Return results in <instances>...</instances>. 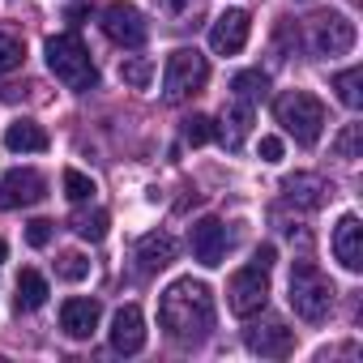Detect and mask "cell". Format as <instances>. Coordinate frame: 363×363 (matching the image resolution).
I'll use <instances>...</instances> for the list:
<instances>
[{
	"label": "cell",
	"mask_w": 363,
	"mask_h": 363,
	"mask_svg": "<svg viewBox=\"0 0 363 363\" xmlns=\"http://www.w3.org/2000/svg\"><path fill=\"white\" fill-rule=\"evenodd\" d=\"M94 193H99V189H94V179H90V175H82V171H73V167L65 171V197H69L73 206H82V201H90Z\"/></svg>",
	"instance_id": "484cf974"
},
{
	"label": "cell",
	"mask_w": 363,
	"mask_h": 363,
	"mask_svg": "<svg viewBox=\"0 0 363 363\" xmlns=\"http://www.w3.org/2000/svg\"><path fill=\"white\" fill-rule=\"evenodd\" d=\"M359 86H363V73H359V69H346V73H337V77H333V90H337V99H342L350 111H359V103H363Z\"/></svg>",
	"instance_id": "cb8c5ba5"
},
{
	"label": "cell",
	"mask_w": 363,
	"mask_h": 363,
	"mask_svg": "<svg viewBox=\"0 0 363 363\" xmlns=\"http://www.w3.org/2000/svg\"><path fill=\"white\" fill-rule=\"evenodd\" d=\"M5 257H9V248H5V240H0V265H5Z\"/></svg>",
	"instance_id": "836d02e7"
},
{
	"label": "cell",
	"mask_w": 363,
	"mask_h": 363,
	"mask_svg": "<svg viewBox=\"0 0 363 363\" xmlns=\"http://www.w3.org/2000/svg\"><path fill=\"white\" fill-rule=\"evenodd\" d=\"M22 60H26V48H22V39H13V35H0V77H5V73H18V69H22Z\"/></svg>",
	"instance_id": "4316f807"
},
{
	"label": "cell",
	"mask_w": 363,
	"mask_h": 363,
	"mask_svg": "<svg viewBox=\"0 0 363 363\" xmlns=\"http://www.w3.org/2000/svg\"><path fill=\"white\" fill-rule=\"evenodd\" d=\"M111 346L120 354H137L145 346V316L137 303H124L116 316H111Z\"/></svg>",
	"instance_id": "9a60e30c"
},
{
	"label": "cell",
	"mask_w": 363,
	"mask_h": 363,
	"mask_svg": "<svg viewBox=\"0 0 363 363\" xmlns=\"http://www.w3.org/2000/svg\"><path fill=\"white\" fill-rule=\"evenodd\" d=\"M137 261H141L145 274L167 269V265L175 261V240H171L167 231H150V235H141V244H137Z\"/></svg>",
	"instance_id": "ac0fdd59"
},
{
	"label": "cell",
	"mask_w": 363,
	"mask_h": 363,
	"mask_svg": "<svg viewBox=\"0 0 363 363\" xmlns=\"http://www.w3.org/2000/svg\"><path fill=\"white\" fill-rule=\"evenodd\" d=\"M48 303V278L39 269H22L18 274V312H35Z\"/></svg>",
	"instance_id": "ffe728a7"
},
{
	"label": "cell",
	"mask_w": 363,
	"mask_h": 363,
	"mask_svg": "<svg viewBox=\"0 0 363 363\" xmlns=\"http://www.w3.org/2000/svg\"><path fill=\"white\" fill-rule=\"evenodd\" d=\"M48 69L69 86V90H94V82H99V69H94V60H90V48L82 43V35L77 30H65V35H52L48 39Z\"/></svg>",
	"instance_id": "7a4b0ae2"
},
{
	"label": "cell",
	"mask_w": 363,
	"mask_h": 363,
	"mask_svg": "<svg viewBox=\"0 0 363 363\" xmlns=\"http://www.w3.org/2000/svg\"><path fill=\"white\" fill-rule=\"evenodd\" d=\"M82 240H90V244H99L103 235H107V227H111V218H107V210H77L73 214V223H69Z\"/></svg>",
	"instance_id": "44dd1931"
},
{
	"label": "cell",
	"mask_w": 363,
	"mask_h": 363,
	"mask_svg": "<svg viewBox=\"0 0 363 363\" xmlns=\"http://www.w3.org/2000/svg\"><path fill=\"white\" fill-rule=\"evenodd\" d=\"M26 244H30V248H48V244H52V223H48V218L26 223Z\"/></svg>",
	"instance_id": "4dcf8cb0"
},
{
	"label": "cell",
	"mask_w": 363,
	"mask_h": 363,
	"mask_svg": "<svg viewBox=\"0 0 363 363\" xmlns=\"http://www.w3.org/2000/svg\"><path fill=\"white\" fill-rule=\"evenodd\" d=\"M48 193V179L30 167H13L5 179H0V210H22V206H35L43 201Z\"/></svg>",
	"instance_id": "9c48e42d"
},
{
	"label": "cell",
	"mask_w": 363,
	"mask_h": 363,
	"mask_svg": "<svg viewBox=\"0 0 363 363\" xmlns=\"http://www.w3.org/2000/svg\"><path fill=\"white\" fill-rule=\"evenodd\" d=\"M193 257H197L206 269L223 265V257H227V227H223L218 218L193 223Z\"/></svg>",
	"instance_id": "5bb4252c"
},
{
	"label": "cell",
	"mask_w": 363,
	"mask_h": 363,
	"mask_svg": "<svg viewBox=\"0 0 363 363\" xmlns=\"http://www.w3.org/2000/svg\"><path fill=\"white\" fill-rule=\"evenodd\" d=\"M103 35H107L111 43H120V48H141V43L150 39V26H145V18H141L137 5L116 0V5L103 9Z\"/></svg>",
	"instance_id": "ba28073f"
},
{
	"label": "cell",
	"mask_w": 363,
	"mask_h": 363,
	"mask_svg": "<svg viewBox=\"0 0 363 363\" xmlns=\"http://www.w3.org/2000/svg\"><path fill=\"white\" fill-rule=\"evenodd\" d=\"M261 158L265 162H282V137H261Z\"/></svg>",
	"instance_id": "1f68e13d"
},
{
	"label": "cell",
	"mask_w": 363,
	"mask_h": 363,
	"mask_svg": "<svg viewBox=\"0 0 363 363\" xmlns=\"http://www.w3.org/2000/svg\"><path fill=\"white\" fill-rule=\"evenodd\" d=\"M184 141H189V145L214 141V120H210V116H189V120H184Z\"/></svg>",
	"instance_id": "f546056e"
},
{
	"label": "cell",
	"mask_w": 363,
	"mask_h": 363,
	"mask_svg": "<svg viewBox=\"0 0 363 363\" xmlns=\"http://www.w3.org/2000/svg\"><path fill=\"white\" fill-rule=\"evenodd\" d=\"M248 35H252V18H248L244 9H227V13L210 26V48H214L218 56H240L244 43H248Z\"/></svg>",
	"instance_id": "30bf717a"
},
{
	"label": "cell",
	"mask_w": 363,
	"mask_h": 363,
	"mask_svg": "<svg viewBox=\"0 0 363 363\" xmlns=\"http://www.w3.org/2000/svg\"><path fill=\"white\" fill-rule=\"evenodd\" d=\"M333 257L350 274L363 269V223H359V214H342L337 218V227H333Z\"/></svg>",
	"instance_id": "7c38bea8"
},
{
	"label": "cell",
	"mask_w": 363,
	"mask_h": 363,
	"mask_svg": "<svg viewBox=\"0 0 363 363\" xmlns=\"http://www.w3.org/2000/svg\"><path fill=\"white\" fill-rule=\"evenodd\" d=\"M158 320L167 329L171 342L179 346H197L214 333V295L206 282H193V278H179L162 291L158 299Z\"/></svg>",
	"instance_id": "6da1fadb"
},
{
	"label": "cell",
	"mask_w": 363,
	"mask_h": 363,
	"mask_svg": "<svg viewBox=\"0 0 363 363\" xmlns=\"http://www.w3.org/2000/svg\"><path fill=\"white\" fill-rule=\"evenodd\" d=\"M99 316H103V303L90 299V295H77V299H65L60 303V329L69 337H77V342L99 329Z\"/></svg>",
	"instance_id": "4fadbf2b"
},
{
	"label": "cell",
	"mask_w": 363,
	"mask_h": 363,
	"mask_svg": "<svg viewBox=\"0 0 363 363\" xmlns=\"http://www.w3.org/2000/svg\"><path fill=\"white\" fill-rule=\"evenodd\" d=\"M248 133H252V103H244V99L227 103L223 116H218V133H214V137H218L227 150H240Z\"/></svg>",
	"instance_id": "e0dca14e"
},
{
	"label": "cell",
	"mask_w": 363,
	"mask_h": 363,
	"mask_svg": "<svg viewBox=\"0 0 363 363\" xmlns=\"http://www.w3.org/2000/svg\"><path fill=\"white\" fill-rule=\"evenodd\" d=\"M274 116L278 124L299 141V145H316L320 141V128H325V103L308 90H286L274 99Z\"/></svg>",
	"instance_id": "277c9868"
},
{
	"label": "cell",
	"mask_w": 363,
	"mask_h": 363,
	"mask_svg": "<svg viewBox=\"0 0 363 363\" xmlns=\"http://www.w3.org/2000/svg\"><path fill=\"white\" fill-rule=\"evenodd\" d=\"M158 9H162L175 26H193V18L206 13V0H158Z\"/></svg>",
	"instance_id": "603a6c76"
},
{
	"label": "cell",
	"mask_w": 363,
	"mask_h": 363,
	"mask_svg": "<svg viewBox=\"0 0 363 363\" xmlns=\"http://www.w3.org/2000/svg\"><path fill=\"white\" fill-rule=\"evenodd\" d=\"M231 90H235V99L257 103V99L269 94V77H265L261 69H248V73H235V77H231Z\"/></svg>",
	"instance_id": "7402d4cb"
},
{
	"label": "cell",
	"mask_w": 363,
	"mask_h": 363,
	"mask_svg": "<svg viewBox=\"0 0 363 363\" xmlns=\"http://www.w3.org/2000/svg\"><path fill=\"white\" fill-rule=\"evenodd\" d=\"M5 145H9L13 154H43L52 141H48L43 124H35V120H13V124L5 128Z\"/></svg>",
	"instance_id": "d6986e66"
},
{
	"label": "cell",
	"mask_w": 363,
	"mask_h": 363,
	"mask_svg": "<svg viewBox=\"0 0 363 363\" xmlns=\"http://www.w3.org/2000/svg\"><path fill=\"white\" fill-rule=\"evenodd\" d=\"M248 350L252 354H265V359H286L295 350V329H286L282 320H261L244 333Z\"/></svg>",
	"instance_id": "8fae6325"
},
{
	"label": "cell",
	"mask_w": 363,
	"mask_h": 363,
	"mask_svg": "<svg viewBox=\"0 0 363 363\" xmlns=\"http://www.w3.org/2000/svg\"><path fill=\"white\" fill-rule=\"evenodd\" d=\"M252 265H274V244H265V248H257V257H252Z\"/></svg>",
	"instance_id": "d6a6232c"
},
{
	"label": "cell",
	"mask_w": 363,
	"mask_h": 363,
	"mask_svg": "<svg viewBox=\"0 0 363 363\" xmlns=\"http://www.w3.org/2000/svg\"><path fill=\"white\" fill-rule=\"evenodd\" d=\"M359 141H363V124H346V128L337 133V141H333V150H337V158H346V162H354V158H359Z\"/></svg>",
	"instance_id": "f1b7e54d"
},
{
	"label": "cell",
	"mask_w": 363,
	"mask_h": 363,
	"mask_svg": "<svg viewBox=\"0 0 363 363\" xmlns=\"http://www.w3.org/2000/svg\"><path fill=\"white\" fill-rule=\"evenodd\" d=\"M354 39H359L354 22L346 13H316L308 22V48H312V56H325V60L346 56L354 48Z\"/></svg>",
	"instance_id": "52a82bcc"
},
{
	"label": "cell",
	"mask_w": 363,
	"mask_h": 363,
	"mask_svg": "<svg viewBox=\"0 0 363 363\" xmlns=\"http://www.w3.org/2000/svg\"><path fill=\"white\" fill-rule=\"evenodd\" d=\"M206 82H210V65L197 48H179V52L167 56V69H162V99L167 103L193 99Z\"/></svg>",
	"instance_id": "5b68a950"
},
{
	"label": "cell",
	"mask_w": 363,
	"mask_h": 363,
	"mask_svg": "<svg viewBox=\"0 0 363 363\" xmlns=\"http://www.w3.org/2000/svg\"><path fill=\"white\" fill-rule=\"evenodd\" d=\"M282 193H286V201H295V206H303V210H320V206L333 197V184H329L325 175L299 171V175H291L286 184H282Z\"/></svg>",
	"instance_id": "2e32d148"
},
{
	"label": "cell",
	"mask_w": 363,
	"mask_h": 363,
	"mask_svg": "<svg viewBox=\"0 0 363 363\" xmlns=\"http://www.w3.org/2000/svg\"><path fill=\"white\" fill-rule=\"evenodd\" d=\"M265 303H269V269H265V265H244V269H235L231 282H227V308L248 320V316H257Z\"/></svg>",
	"instance_id": "8992f818"
},
{
	"label": "cell",
	"mask_w": 363,
	"mask_h": 363,
	"mask_svg": "<svg viewBox=\"0 0 363 363\" xmlns=\"http://www.w3.org/2000/svg\"><path fill=\"white\" fill-rule=\"evenodd\" d=\"M333 295H337L333 282L312 261H295V269H291V308H295L299 320L320 325L329 316V308H333Z\"/></svg>",
	"instance_id": "3957f363"
},
{
	"label": "cell",
	"mask_w": 363,
	"mask_h": 363,
	"mask_svg": "<svg viewBox=\"0 0 363 363\" xmlns=\"http://www.w3.org/2000/svg\"><path fill=\"white\" fill-rule=\"evenodd\" d=\"M120 77H124V86L145 90V86H150V77H154V65H150L145 56H128V60L120 65Z\"/></svg>",
	"instance_id": "d4e9b609"
},
{
	"label": "cell",
	"mask_w": 363,
	"mask_h": 363,
	"mask_svg": "<svg viewBox=\"0 0 363 363\" xmlns=\"http://www.w3.org/2000/svg\"><path fill=\"white\" fill-rule=\"evenodd\" d=\"M56 274H60L65 282H82V278H90V261H86L82 252H60V257H56Z\"/></svg>",
	"instance_id": "83f0119b"
}]
</instances>
